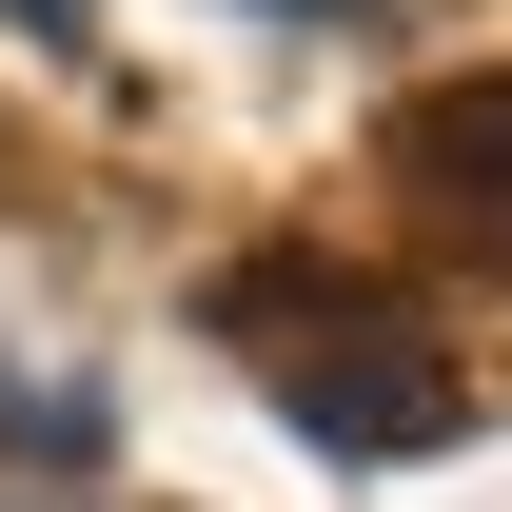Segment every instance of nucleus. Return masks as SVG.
I'll return each instance as SVG.
<instances>
[{
  "label": "nucleus",
  "instance_id": "7ed1b4c3",
  "mask_svg": "<svg viewBox=\"0 0 512 512\" xmlns=\"http://www.w3.org/2000/svg\"><path fill=\"white\" fill-rule=\"evenodd\" d=\"M0 20H20L40 60H99V0H0Z\"/></svg>",
  "mask_w": 512,
  "mask_h": 512
},
{
  "label": "nucleus",
  "instance_id": "f03ea898",
  "mask_svg": "<svg viewBox=\"0 0 512 512\" xmlns=\"http://www.w3.org/2000/svg\"><path fill=\"white\" fill-rule=\"evenodd\" d=\"M0 453H40V473H99V453H119V414H99V394H60V375H0Z\"/></svg>",
  "mask_w": 512,
  "mask_h": 512
},
{
  "label": "nucleus",
  "instance_id": "f257e3e1",
  "mask_svg": "<svg viewBox=\"0 0 512 512\" xmlns=\"http://www.w3.org/2000/svg\"><path fill=\"white\" fill-rule=\"evenodd\" d=\"M394 197L512 256V79H434V99L394 119Z\"/></svg>",
  "mask_w": 512,
  "mask_h": 512
}]
</instances>
